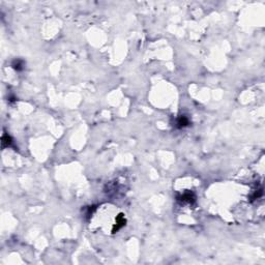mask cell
Here are the masks:
<instances>
[{"instance_id":"1","label":"cell","mask_w":265,"mask_h":265,"mask_svg":"<svg viewBox=\"0 0 265 265\" xmlns=\"http://www.w3.org/2000/svg\"><path fill=\"white\" fill-rule=\"evenodd\" d=\"M116 223L117 224L115 225V227L113 228V232L117 231L118 229H120L121 227H123L124 225H125V219H124L123 214H119L118 217H117L116 219Z\"/></svg>"},{"instance_id":"2","label":"cell","mask_w":265,"mask_h":265,"mask_svg":"<svg viewBox=\"0 0 265 265\" xmlns=\"http://www.w3.org/2000/svg\"><path fill=\"white\" fill-rule=\"evenodd\" d=\"M176 124H177V128H186V126H187L190 124V120L186 116H180L179 118L177 119Z\"/></svg>"},{"instance_id":"3","label":"cell","mask_w":265,"mask_h":265,"mask_svg":"<svg viewBox=\"0 0 265 265\" xmlns=\"http://www.w3.org/2000/svg\"><path fill=\"white\" fill-rule=\"evenodd\" d=\"M180 201H182V202H193V201H195V196L192 193H186L184 195H182L181 197H180L179 199Z\"/></svg>"},{"instance_id":"4","label":"cell","mask_w":265,"mask_h":265,"mask_svg":"<svg viewBox=\"0 0 265 265\" xmlns=\"http://www.w3.org/2000/svg\"><path fill=\"white\" fill-rule=\"evenodd\" d=\"M11 66H13V69H16L17 72H20V71H22V69H24V62H23L22 60H20V59H17V60H15V61L13 62Z\"/></svg>"},{"instance_id":"5","label":"cell","mask_w":265,"mask_h":265,"mask_svg":"<svg viewBox=\"0 0 265 265\" xmlns=\"http://www.w3.org/2000/svg\"><path fill=\"white\" fill-rule=\"evenodd\" d=\"M11 138L9 137L8 135H6V134H4L3 136H2V141H1V143H2V147H8V146H11Z\"/></svg>"}]
</instances>
